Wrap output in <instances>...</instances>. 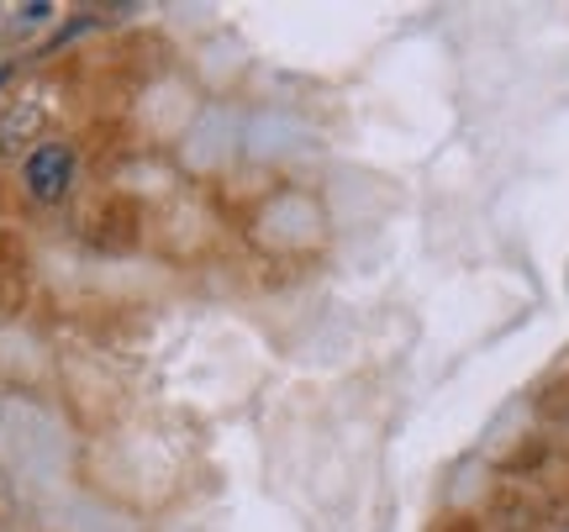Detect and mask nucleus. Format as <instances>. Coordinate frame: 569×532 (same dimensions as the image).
I'll return each mask as SVG.
<instances>
[{"mask_svg":"<svg viewBox=\"0 0 569 532\" xmlns=\"http://www.w3.org/2000/svg\"><path fill=\"white\" fill-rule=\"evenodd\" d=\"M559 532H569V528H559Z\"/></svg>","mask_w":569,"mask_h":532,"instance_id":"nucleus-4","label":"nucleus"},{"mask_svg":"<svg viewBox=\"0 0 569 532\" xmlns=\"http://www.w3.org/2000/svg\"><path fill=\"white\" fill-rule=\"evenodd\" d=\"M74 180H80V148L69 138H48L21 159V190L38 205H63L74 195Z\"/></svg>","mask_w":569,"mask_h":532,"instance_id":"nucleus-1","label":"nucleus"},{"mask_svg":"<svg viewBox=\"0 0 569 532\" xmlns=\"http://www.w3.org/2000/svg\"><path fill=\"white\" fill-rule=\"evenodd\" d=\"M11 74H17V63H0V84L11 80Z\"/></svg>","mask_w":569,"mask_h":532,"instance_id":"nucleus-3","label":"nucleus"},{"mask_svg":"<svg viewBox=\"0 0 569 532\" xmlns=\"http://www.w3.org/2000/svg\"><path fill=\"white\" fill-rule=\"evenodd\" d=\"M48 122H53L48 96H21L0 106V159H27L38 143H48Z\"/></svg>","mask_w":569,"mask_h":532,"instance_id":"nucleus-2","label":"nucleus"}]
</instances>
